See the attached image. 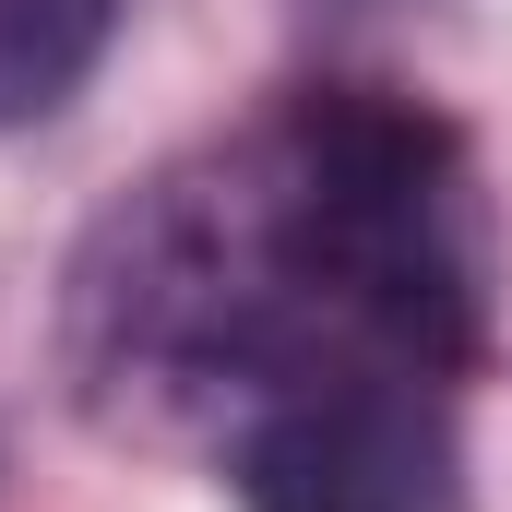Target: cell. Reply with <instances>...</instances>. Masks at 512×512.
Masks as SVG:
<instances>
[{
	"label": "cell",
	"instance_id": "cell-2",
	"mask_svg": "<svg viewBox=\"0 0 512 512\" xmlns=\"http://www.w3.org/2000/svg\"><path fill=\"white\" fill-rule=\"evenodd\" d=\"M239 512H465V441L441 382L322 370L227 429Z\"/></svg>",
	"mask_w": 512,
	"mask_h": 512
},
{
	"label": "cell",
	"instance_id": "cell-1",
	"mask_svg": "<svg viewBox=\"0 0 512 512\" xmlns=\"http://www.w3.org/2000/svg\"><path fill=\"white\" fill-rule=\"evenodd\" d=\"M489 358V203L465 131L393 84L286 108L143 179L72 262V382L108 429H239L322 370L465 382Z\"/></svg>",
	"mask_w": 512,
	"mask_h": 512
},
{
	"label": "cell",
	"instance_id": "cell-3",
	"mask_svg": "<svg viewBox=\"0 0 512 512\" xmlns=\"http://www.w3.org/2000/svg\"><path fill=\"white\" fill-rule=\"evenodd\" d=\"M120 12L131 0H0V131L60 120V108L96 84Z\"/></svg>",
	"mask_w": 512,
	"mask_h": 512
}]
</instances>
